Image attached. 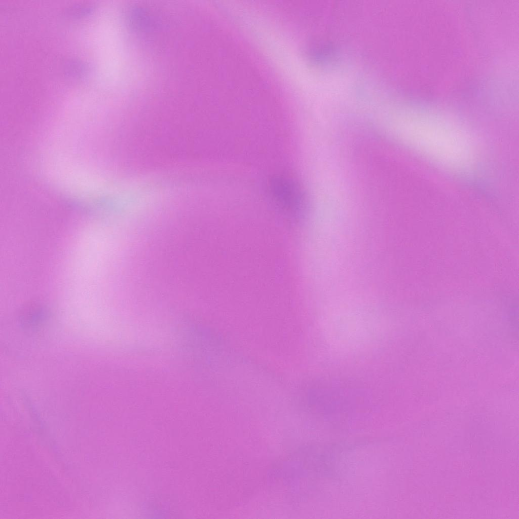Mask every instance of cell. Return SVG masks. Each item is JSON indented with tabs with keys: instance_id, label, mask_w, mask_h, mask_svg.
<instances>
[{
	"instance_id": "6da1fadb",
	"label": "cell",
	"mask_w": 519,
	"mask_h": 519,
	"mask_svg": "<svg viewBox=\"0 0 519 519\" xmlns=\"http://www.w3.org/2000/svg\"><path fill=\"white\" fill-rule=\"evenodd\" d=\"M270 193L280 205L292 213L303 208L305 197L299 186L291 180L275 177L270 183Z\"/></svg>"
}]
</instances>
